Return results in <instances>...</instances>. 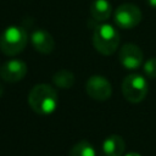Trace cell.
<instances>
[{"label":"cell","mask_w":156,"mask_h":156,"mask_svg":"<svg viewBox=\"0 0 156 156\" xmlns=\"http://www.w3.org/2000/svg\"><path fill=\"white\" fill-rule=\"evenodd\" d=\"M28 104L38 115H51L57 107V93L49 84H37L29 91Z\"/></svg>","instance_id":"1"},{"label":"cell","mask_w":156,"mask_h":156,"mask_svg":"<svg viewBox=\"0 0 156 156\" xmlns=\"http://www.w3.org/2000/svg\"><path fill=\"white\" fill-rule=\"evenodd\" d=\"M93 45L96 51L102 55L107 56L113 54L119 45L118 30L108 23H101L96 26L93 33Z\"/></svg>","instance_id":"2"},{"label":"cell","mask_w":156,"mask_h":156,"mask_svg":"<svg viewBox=\"0 0 156 156\" xmlns=\"http://www.w3.org/2000/svg\"><path fill=\"white\" fill-rule=\"evenodd\" d=\"M28 35L22 27H7L0 35V50L7 55L13 56L23 51L27 45Z\"/></svg>","instance_id":"3"},{"label":"cell","mask_w":156,"mask_h":156,"mask_svg":"<svg viewBox=\"0 0 156 156\" xmlns=\"http://www.w3.org/2000/svg\"><path fill=\"white\" fill-rule=\"evenodd\" d=\"M121 89L127 101L132 104H138L145 99L149 90V84L141 74L133 73L123 79Z\"/></svg>","instance_id":"4"},{"label":"cell","mask_w":156,"mask_h":156,"mask_svg":"<svg viewBox=\"0 0 156 156\" xmlns=\"http://www.w3.org/2000/svg\"><path fill=\"white\" fill-rule=\"evenodd\" d=\"M143 13L140 9L134 4H122L115 11V22L119 28L130 29L140 23Z\"/></svg>","instance_id":"5"},{"label":"cell","mask_w":156,"mask_h":156,"mask_svg":"<svg viewBox=\"0 0 156 156\" xmlns=\"http://www.w3.org/2000/svg\"><path fill=\"white\" fill-rule=\"evenodd\" d=\"M88 95L96 101H105L112 94V87L110 82L102 76H91L85 84Z\"/></svg>","instance_id":"6"},{"label":"cell","mask_w":156,"mask_h":156,"mask_svg":"<svg viewBox=\"0 0 156 156\" xmlns=\"http://www.w3.org/2000/svg\"><path fill=\"white\" fill-rule=\"evenodd\" d=\"M143 51L135 44L127 43L119 50V62L127 69H138L143 65Z\"/></svg>","instance_id":"7"},{"label":"cell","mask_w":156,"mask_h":156,"mask_svg":"<svg viewBox=\"0 0 156 156\" xmlns=\"http://www.w3.org/2000/svg\"><path fill=\"white\" fill-rule=\"evenodd\" d=\"M27 74V63L18 58L6 61L0 67V77L9 83H15L23 79Z\"/></svg>","instance_id":"8"},{"label":"cell","mask_w":156,"mask_h":156,"mask_svg":"<svg viewBox=\"0 0 156 156\" xmlns=\"http://www.w3.org/2000/svg\"><path fill=\"white\" fill-rule=\"evenodd\" d=\"M33 48L40 54H50L55 49V41L51 34L45 29H35L30 34Z\"/></svg>","instance_id":"9"},{"label":"cell","mask_w":156,"mask_h":156,"mask_svg":"<svg viewBox=\"0 0 156 156\" xmlns=\"http://www.w3.org/2000/svg\"><path fill=\"white\" fill-rule=\"evenodd\" d=\"M101 149L105 156H122L126 150V144L122 136L112 134L102 141Z\"/></svg>","instance_id":"10"},{"label":"cell","mask_w":156,"mask_h":156,"mask_svg":"<svg viewBox=\"0 0 156 156\" xmlns=\"http://www.w3.org/2000/svg\"><path fill=\"white\" fill-rule=\"evenodd\" d=\"M112 5L108 0H93L90 4V15L96 22H104L110 18Z\"/></svg>","instance_id":"11"},{"label":"cell","mask_w":156,"mask_h":156,"mask_svg":"<svg viewBox=\"0 0 156 156\" xmlns=\"http://www.w3.org/2000/svg\"><path fill=\"white\" fill-rule=\"evenodd\" d=\"M52 82L57 88L69 89L74 84V74L68 69H58L52 76Z\"/></svg>","instance_id":"12"},{"label":"cell","mask_w":156,"mask_h":156,"mask_svg":"<svg viewBox=\"0 0 156 156\" xmlns=\"http://www.w3.org/2000/svg\"><path fill=\"white\" fill-rule=\"evenodd\" d=\"M68 156H95V149L88 140H80L72 146Z\"/></svg>","instance_id":"13"},{"label":"cell","mask_w":156,"mask_h":156,"mask_svg":"<svg viewBox=\"0 0 156 156\" xmlns=\"http://www.w3.org/2000/svg\"><path fill=\"white\" fill-rule=\"evenodd\" d=\"M144 72L149 78H156V57H151L144 63Z\"/></svg>","instance_id":"14"},{"label":"cell","mask_w":156,"mask_h":156,"mask_svg":"<svg viewBox=\"0 0 156 156\" xmlns=\"http://www.w3.org/2000/svg\"><path fill=\"white\" fill-rule=\"evenodd\" d=\"M124 156H141V155H139V154H138V152H135V151H132V152L126 154Z\"/></svg>","instance_id":"15"},{"label":"cell","mask_w":156,"mask_h":156,"mask_svg":"<svg viewBox=\"0 0 156 156\" xmlns=\"http://www.w3.org/2000/svg\"><path fill=\"white\" fill-rule=\"evenodd\" d=\"M147 1H149V5L150 6H152V7L156 9V0H147Z\"/></svg>","instance_id":"16"},{"label":"cell","mask_w":156,"mask_h":156,"mask_svg":"<svg viewBox=\"0 0 156 156\" xmlns=\"http://www.w3.org/2000/svg\"><path fill=\"white\" fill-rule=\"evenodd\" d=\"M2 91H4V90H2V87H1V85H0V96H1V95H2Z\"/></svg>","instance_id":"17"}]
</instances>
